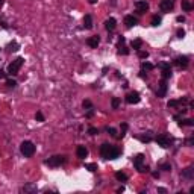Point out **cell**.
<instances>
[{
    "instance_id": "7bdbcfd3",
    "label": "cell",
    "mask_w": 194,
    "mask_h": 194,
    "mask_svg": "<svg viewBox=\"0 0 194 194\" xmlns=\"http://www.w3.org/2000/svg\"><path fill=\"white\" fill-rule=\"evenodd\" d=\"M96 2H97V0H90V3H91V5H94Z\"/></svg>"
},
{
    "instance_id": "d6986e66",
    "label": "cell",
    "mask_w": 194,
    "mask_h": 194,
    "mask_svg": "<svg viewBox=\"0 0 194 194\" xmlns=\"http://www.w3.org/2000/svg\"><path fill=\"white\" fill-rule=\"evenodd\" d=\"M182 176L187 178V179H193V178H194V168H193V167L185 168L184 172H182Z\"/></svg>"
},
{
    "instance_id": "2e32d148",
    "label": "cell",
    "mask_w": 194,
    "mask_h": 194,
    "mask_svg": "<svg viewBox=\"0 0 194 194\" xmlns=\"http://www.w3.org/2000/svg\"><path fill=\"white\" fill-rule=\"evenodd\" d=\"M138 23V20L134 17V15H126L125 17V24L128 28H132V26H135V24Z\"/></svg>"
},
{
    "instance_id": "9c48e42d",
    "label": "cell",
    "mask_w": 194,
    "mask_h": 194,
    "mask_svg": "<svg viewBox=\"0 0 194 194\" xmlns=\"http://www.w3.org/2000/svg\"><path fill=\"white\" fill-rule=\"evenodd\" d=\"M135 8H137V12L146 14V12L149 11V3L146 2V0H138V2L135 3Z\"/></svg>"
},
{
    "instance_id": "ab89813d",
    "label": "cell",
    "mask_w": 194,
    "mask_h": 194,
    "mask_svg": "<svg viewBox=\"0 0 194 194\" xmlns=\"http://www.w3.org/2000/svg\"><path fill=\"white\" fill-rule=\"evenodd\" d=\"M5 76H6V73H5V71H3L2 68H0V79H3Z\"/></svg>"
},
{
    "instance_id": "4316f807",
    "label": "cell",
    "mask_w": 194,
    "mask_h": 194,
    "mask_svg": "<svg viewBox=\"0 0 194 194\" xmlns=\"http://www.w3.org/2000/svg\"><path fill=\"white\" fill-rule=\"evenodd\" d=\"M141 67H143V70H153V68H155V65L150 64V62H143Z\"/></svg>"
},
{
    "instance_id": "484cf974",
    "label": "cell",
    "mask_w": 194,
    "mask_h": 194,
    "mask_svg": "<svg viewBox=\"0 0 194 194\" xmlns=\"http://www.w3.org/2000/svg\"><path fill=\"white\" fill-rule=\"evenodd\" d=\"M161 21H162V20H161V17H159V15H153V17H152V26H155V28H156V26H159Z\"/></svg>"
},
{
    "instance_id": "44dd1931",
    "label": "cell",
    "mask_w": 194,
    "mask_h": 194,
    "mask_svg": "<svg viewBox=\"0 0 194 194\" xmlns=\"http://www.w3.org/2000/svg\"><path fill=\"white\" fill-rule=\"evenodd\" d=\"M193 5H191V2L190 0H182V9L184 11H187V12H190V11H193Z\"/></svg>"
},
{
    "instance_id": "277c9868",
    "label": "cell",
    "mask_w": 194,
    "mask_h": 194,
    "mask_svg": "<svg viewBox=\"0 0 194 194\" xmlns=\"http://www.w3.org/2000/svg\"><path fill=\"white\" fill-rule=\"evenodd\" d=\"M156 143H158V146H161V147H170V144L173 143V138L170 137V135H167V134H161V135H158L156 137Z\"/></svg>"
},
{
    "instance_id": "ee69618b",
    "label": "cell",
    "mask_w": 194,
    "mask_h": 194,
    "mask_svg": "<svg viewBox=\"0 0 194 194\" xmlns=\"http://www.w3.org/2000/svg\"><path fill=\"white\" fill-rule=\"evenodd\" d=\"M3 5V0H0V6H2Z\"/></svg>"
},
{
    "instance_id": "5bb4252c",
    "label": "cell",
    "mask_w": 194,
    "mask_h": 194,
    "mask_svg": "<svg viewBox=\"0 0 194 194\" xmlns=\"http://www.w3.org/2000/svg\"><path fill=\"white\" fill-rule=\"evenodd\" d=\"M115 26H117V20L112 18V17L105 21V28H106V31H109V32H112V31L115 29Z\"/></svg>"
},
{
    "instance_id": "e575fe53",
    "label": "cell",
    "mask_w": 194,
    "mask_h": 194,
    "mask_svg": "<svg viewBox=\"0 0 194 194\" xmlns=\"http://www.w3.org/2000/svg\"><path fill=\"white\" fill-rule=\"evenodd\" d=\"M35 118H37V121H44V115H43V112H37V115H35Z\"/></svg>"
},
{
    "instance_id": "52a82bcc",
    "label": "cell",
    "mask_w": 194,
    "mask_h": 194,
    "mask_svg": "<svg viewBox=\"0 0 194 194\" xmlns=\"http://www.w3.org/2000/svg\"><path fill=\"white\" fill-rule=\"evenodd\" d=\"M167 90H168V85H167V79H162L161 82H159V85H158V91H156V96L159 97H165V94H167Z\"/></svg>"
},
{
    "instance_id": "7402d4cb",
    "label": "cell",
    "mask_w": 194,
    "mask_h": 194,
    "mask_svg": "<svg viewBox=\"0 0 194 194\" xmlns=\"http://www.w3.org/2000/svg\"><path fill=\"white\" fill-rule=\"evenodd\" d=\"M115 179L120 181V182H126V181H128V175L123 173V172H117V173H115Z\"/></svg>"
},
{
    "instance_id": "7a4b0ae2",
    "label": "cell",
    "mask_w": 194,
    "mask_h": 194,
    "mask_svg": "<svg viewBox=\"0 0 194 194\" xmlns=\"http://www.w3.org/2000/svg\"><path fill=\"white\" fill-rule=\"evenodd\" d=\"M20 150L26 158H31L35 153V144L32 141H23L21 146H20Z\"/></svg>"
},
{
    "instance_id": "ba28073f",
    "label": "cell",
    "mask_w": 194,
    "mask_h": 194,
    "mask_svg": "<svg viewBox=\"0 0 194 194\" xmlns=\"http://www.w3.org/2000/svg\"><path fill=\"white\" fill-rule=\"evenodd\" d=\"M117 48H118V53H120V55H129V48H128L126 44H125V37H120V38H118Z\"/></svg>"
},
{
    "instance_id": "603a6c76",
    "label": "cell",
    "mask_w": 194,
    "mask_h": 194,
    "mask_svg": "<svg viewBox=\"0 0 194 194\" xmlns=\"http://www.w3.org/2000/svg\"><path fill=\"white\" fill-rule=\"evenodd\" d=\"M131 46H132V48H134V50H140V48H141V46H143V40H134Z\"/></svg>"
},
{
    "instance_id": "3957f363",
    "label": "cell",
    "mask_w": 194,
    "mask_h": 194,
    "mask_svg": "<svg viewBox=\"0 0 194 194\" xmlns=\"http://www.w3.org/2000/svg\"><path fill=\"white\" fill-rule=\"evenodd\" d=\"M134 165L140 173H147L149 172V167L144 165V155L143 153H138V155L134 156Z\"/></svg>"
},
{
    "instance_id": "ffe728a7",
    "label": "cell",
    "mask_w": 194,
    "mask_h": 194,
    "mask_svg": "<svg viewBox=\"0 0 194 194\" xmlns=\"http://www.w3.org/2000/svg\"><path fill=\"white\" fill-rule=\"evenodd\" d=\"M23 193H37V185L35 184H28L21 188Z\"/></svg>"
},
{
    "instance_id": "836d02e7",
    "label": "cell",
    "mask_w": 194,
    "mask_h": 194,
    "mask_svg": "<svg viewBox=\"0 0 194 194\" xmlns=\"http://www.w3.org/2000/svg\"><path fill=\"white\" fill-rule=\"evenodd\" d=\"M85 167L90 170V172H96V170H97V165H96V164H87Z\"/></svg>"
},
{
    "instance_id": "74e56055",
    "label": "cell",
    "mask_w": 194,
    "mask_h": 194,
    "mask_svg": "<svg viewBox=\"0 0 194 194\" xmlns=\"http://www.w3.org/2000/svg\"><path fill=\"white\" fill-rule=\"evenodd\" d=\"M176 35H178V38H184V37H185V31H184V29H178Z\"/></svg>"
},
{
    "instance_id": "1f68e13d",
    "label": "cell",
    "mask_w": 194,
    "mask_h": 194,
    "mask_svg": "<svg viewBox=\"0 0 194 194\" xmlns=\"http://www.w3.org/2000/svg\"><path fill=\"white\" fill-rule=\"evenodd\" d=\"M106 131H108V134H109L111 137H117V131H115L114 128H106Z\"/></svg>"
},
{
    "instance_id": "60d3db41",
    "label": "cell",
    "mask_w": 194,
    "mask_h": 194,
    "mask_svg": "<svg viewBox=\"0 0 194 194\" xmlns=\"http://www.w3.org/2000/svg\"><path fill=\"white\" fill-rule=\"evenodd\" d=\"M176 20H178L179 23H184V21H185V17H182V15H179V17H178Z\"/></svg>"
},
{
    "instance_id": "6da1fadb",
    "label": "cell",
    "mask_w": 194,
    "mask_h": 194,
    "mask_svg": "<svg viewBox=\"0 0 194 194\" xmlns=\"http://www.w3.org/2000/svg\"><path fill=\"white\" fill-rule=\"evenodd\" d=\"M23 64H24V58H21V56L15 58V59L9 64V67H8V75H11V76L18 75V71H20V68L23 67Z\"/></svg>"
},
{
    "instance_id": "e0dca14e",
    "label": "cell",
    "mask_w": 194,
    "mask_h": 194,
    "mask_svg": "<svg viewBox=\"0 0 194 194\" xmlns=\"http://www.w3.org/2000/svg\"><path fill=\"white\" fill-rule=\"evenodd\" d=\"M111 147H112L111 144H102V147H100V155H102V158L108 159V153H109Z\"/></svg>"
},
{
    "instance_id": "b9f144b4",
    "label": "cell",
    "mask_w": 194,
    "mask_h": 194,
    "mask_svg": "<svg viewBox=\"0 0 194 194\" xmlns=\"http://www.w3.org/2000/svg\"><path fill=\"white\" fill-rule=\"evenodd\" d=\"M158 191H159V193H167V190H165V188H159Z\"/></svg>"
},
{
    "instance_id": "8fae6325",
    "label": "cell",
    "mask_w": 194,
    "mask_h": 194,
    "mask_svg": "<svg viewBox=\"0 0 194 194\" xmlns=\"http://www.w3.org/2000/svg\"><path fill=\"white\" fill-rule=\"evenodd\" d=\"M175 64L178 67H181V68H187L188 64H190V59H188V56H178L175 59Z\"/></svg>"
},
{
    "instance_id": "9a60e30c",
    "label": "cell",
    "mask_w": 194,
    "mask_h": 194,
    "mask_svg": "<svg viewBox=\"0 0 194 194\" xmlns=\"http://www.w3.org/2000/svg\"><path fill=\"white\" fill-rule=\"evenodd\" d=\"M99 43H100V38L97 37V35H94V37H90V38L87 40V44H88L90 47H93V48H97V46H99Z\"/></svg>"
},
{
    "instance_id": "d4e9b609",
    "label": "cell",
    "mask_w": 194,
    "mask_h": 194,
    "mask_svg": "<svg viewBox=\"0 0 194 194\" xmlns=\"http://www.w3.org/2000/svg\"><path fill=\"white\" fill-rule=\"evenodd\" d=\"M194 125V120H191V118H187V120H184V121H179V126L182 128V126H193Z\"/></svg>"
},
{
    "instance_id": "f35d334b",
    "label": "cell",
    "mask_w": 194,
    "mask_h": 194,
    "mask_svg": "<svg viewBox=\"0 0 194 194\" xmlns=\"http://www.w3.org/2000/svg\"><path fill=\"white\" fill-rule=\"evenodd\" d=\"M138 52H140V50H138ZM138 56H140L141 59H146V58L149 56V53H147V52H140V53H138Z\"/></svg>"
},
{
    "instance_id": "30bf717a",
    "label": "cell",
    "mask_w": 194,
    "mask_h": 194,
    "mask_svg": "<svg viewBox=\"0 0 194 194\" xmlns=\"http://www.w3.org/2000/svg\"><path fill=\"white\" fill-rule=\"evenodd\" d=\"M175 6V0H161V9L164 12H170Z\"/></svg>"
},
{
    "instance_id": "d6a6232c",
    "label": "cell",
    "mask_w": 194,
    "mask_h": 194,
    "mask_svg": "<svg viewBox=\"0 0 194 194\" xmlns=\"http://www.w3.org/2000/svg\"><path fill=\"white\" fill-rule=\"evenodd\" d=\"M126 131H128V125H126V123H121V135H120V137H125Z\"/></svg>"
},
{
    "instance_id": "f546056e",
    "label": "cell",
    "mask_w": 194,
    "mask_h": 194,
    "mask_svg": "<svg viewBox=\"0 0 194 194\" xmlns=\"http://www.w3.org/2000/svg\"><path fill=\"white\" fill-rule=\"evenodd\" d=\"M6 85H8L9 88H15V87H17V82H15L14 79H8V81H6Z\"/></svg>"
},
{
    "instance_id": "8992f818",
    "label": "cell",
    "mask_w": 194,
    "mask_h": 194,
    "mask_svg": "<svg viewBox=\"0 0 194 194\" xmlns=\"http://www.w3.org/2000/svg\"><path fill=\"white\" fill-rule=\"evenodd\" d=\"M125 100H126V103H129V105H137V103L141 100L140 93H138V91H132V93H129V94L125 97Z\"/></svg>"
},
{
    "instance_id": "ac0fdd59",
    "label": "cell",
    "mask_w": 194,
    "mask_h": 194,
    "mask_svg": "<svg viewBox=\"0 0 194 194\" xmlns=\"http://www.w3.org/2000/svg\"><path fill=\"white\" fill-rule=\"evenodd\" d=\"M84 28L85 29H93V17L90 14H87L84 17Z\"/></svg>"
},
{
    "instance_id": "f1b7e54d",
    "label": "cell",
    "mask_w": 194,
    "mask_h": 194,
    "mask_svg": "<svg viewBox=\"0 0 194 194\" xmlns=\"http://www.w3.org/2000/svg\"><path fill=\"white\" fill-rule=\"evenodd\" d=\"M111 106H112V109H118V106H120V100L114 97L112 102H111Z\"/></svg>"
},
{
    "instance_id": "7c38bea8",
    "label": "cell",
    "mask_w": 194,
    "mask_h": 194,
    "mask_svg": "<svg viewBox=\"0 0 194 194\" xmlns=\"http://www.w3.org/2000/svg\"><path fill=\"white\" fill-rule=\"evenodd\" d=\"M161 68H162V79L172 78V68H170V64L164 62V64H161Z\"/></svg>"
},
{
    "instance_id": "d590c367",
    "label": "cell",
    "mask_w": 194,
    "mask_h": 194,
    "mask_svg": "<svg viewBox=\"0 0 194 194\" xmlns=\"http://www.w3.org/2000/svg\"><path fill=\"white\" fill-rule=\"evenodd\" d=\"M161 168L164 170V172H170V170H172V165H170V164H162Z\"/></svg>"
},
{
    "instance_id": "8d00e7d4",
    "label": "cell",
    "mask_w": 194,
    "mask_h": 194,
    "mask_svg": "<svg viewBox=\"0 0 194 194\" xmlns=\"http://www.w3.org/2000/svg\"><path fill=\"white\" fill-rule=\"evenodd\" d=\"M88 134H90V135H97V134H99V131H97V128H90V129H88Z\"/></svg>"
},
{
    "instance_id": "cb8c5ba5",
    "label": "cell",
    "mask_w": 194,
    "mask_h": 194,
    "mask_svg": "<svg viewBox=\"0 0 194 194\" xmlns=\"http://www.w3.org/2000/svg\"><path fill=\"white\" fill-rule=\"evenodd\" d=\"M152 132H146V135H143V137H140V140L143 141V143H150L152 141Z\"/></svg>"
},
{
    "instance_id": "4dcf8cb0",
    "label": "cell",
    "mask_w": 194,
    "mask_h": 194,
    "mask_svg": "<svg viewBox=\"0 0 194 194\" xmlns=\"http://www.w3.org/2000/svg\"><path fill=\"white\" fill-rule=\"evenodd\" d=\"M82 105H84V108H85V109H93V103H91L90 100H84V103H82Z\"/></svg>"
},
{
    "instance_id": "4fadbf2b",
    "label": "cell",
    "mask_w": 194,
    "mask_h": 194,
    "mask_svg": "<svg viewBox=\"0 0 194 194\" xmlns=\"http://www.w3.org/2000/svg\"><path fill=\"white\" fill-rule=\"evenodd\" d=\"M76 155H78V158L85 159V158L88 156V149L85 147V146H79V147L76 149Z\"/></svg>"
},
{
    "instance_id": "83f0119b",
    "label": "cell",
    "mask_w": 194,
    "mask_h": 194,
    "mask_svg": "<svg viewBox=\"0 0 194 194\" xmlns=\"http://www.w3.org/2000/svg\"><path fill=\"white\" fill-rule=\"evenodd\" d=\"M8 50H9V52H17V50H18V44H17V43H11V44L8 46Z\"/></svg>"
},
{
    "instance_id": "5b68a950",
    "label": "cell",
    "mask_w": 194,
    "mask_h": 194,
    "mask_svg": "<svg viewBox=\"0 0 194 194\" xmlns=\"http://www.w3.org/2000/svg\"><path fill=\"white\" fill-rule=\"evenodd\" d=\"M64 162H65V156H61V155H55V156L48 158V159L46 161V164H47L48 167H59V165L64 164Z\"/></svg>"
}]
</instances>
